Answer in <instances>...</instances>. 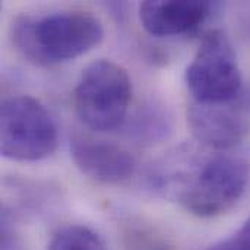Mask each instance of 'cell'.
I'll return each instance as SVG.
<instances>
[{"instance_id":"1","label":"cell","mask_w":250,"mask_h":250,"mask_svg":"<svg viewBox=\"0 0 250 250\" xmlns=\"http://www.w3.org/2000/svg\"><path fill=\"white\" fill-rule=\"evenodd\" d=\"M104 38L103 23L83 10H62L42 16H19L12 23V41L31 63L51 66L83 56Z\"/></svg>"},{"instance_id":"2","label":"cell","mask_w":250,"mask_h":250,"mask_svg":"<svg viewBox=\"0 0 250 250\" xmlns=\"http://www.w3.org/2000/svg\"><path fill=\"white\" fill-rule=\"evenodd\" d=\"M132 100V81L127 70L105 59L89 63L73 91L75 111L85 126L97 132L119 127Z\"/></svg>"},{"instance_id":"3","label":"cell","mask_w":250,"mask_h":250,"mask_svg":"<svg viewBox=\"0 0 250 250\" xmlns=\"http://www.w3.org/2000/svg\"><path fill=\"white\" fill-rule=\"evenodd\" d=\"M57 127L47 108L29 95L6 98L0 110V151L12 161L34 163L57 148Z\"/></svg>"},{"instance_id":"4","label":"cell","mask_w":250,"mask_h":250,"mask_svg":"<svg viewBox=\"0 0 250 250\" xmlns=\"http://www.w3.org/2000/svg\"><path fill=\"white\" fill-rule=\"evenodd\" d=\"M249 176V166L243 160L215 155L188 177L180 188L179 202L196 217H218L242 199Z\"/></svg>"},{"instance_id":"5","label":"cell","mask_w":250,"mask_h":250,"mask_svg":"<svg viewBox=\"0 0 250 250\" xmlns=\"http://www.w3.org/2000/svg\"><path fill=\"white\" fill-rule=\"evenodd\" d=\"M186 85L196 103L229 104L242 92V72L230 38L209 31L186 69Z\"/></svg>"},{"instance_id":"6","label":"cell","mask_w":250,"mask_h":250,"mask_svg":"<svg viewBox=\"0 0 250 250\" xmlns=\"http://www.w3.org/2000/svg\"><path fill=\"white\" fill-rule=\"evenodd\" d=\"M70 154L76 167L100 183H122L132 177L136 168V161L126 148L89 135H73Z\"/></svg>"},{"instance_id":"7","label":"cell","mask_w":250,"mask_h":250,"mask_svg":"<svg viewBox=\"0 0 250 250\" xmlns=\"http://www.w3.org/2000/svg\"><path fill=\"white\" fill-rule=\"evenodd\" d=\"M188 123L192 135L214 149H231L239 145L248 123L240 110L229 104H192L188 110Z\"/></svg>"},{"instance_id":"8","label":"cell","mask_w":250,"mask_h":250,"mask_svg":"<svg viewBox=\"0 0 250 250\" xmlns=\"http://www.w3.org/2000/svg\"><path fill=\"white\" fill-rule=\"evenodd\" d=\"M211 1H164L149 0L139 6L144 29L154 37H174L192 34L201 28L212 13Z\"/></svg>"},{"instance_id":"9","label":"cell","mask_w":250,"mask_h":250,"mask_svg":"<svg viewBox=\"0 0 250 250\" xmlns=\"http://www.w3.org/2000/svg\"><path fill=\"white\" fill-rule=\"evenodd\" d=\"M47 250H107V246L103 237L91 227L67 224L53 233Z\"/></svg>"},{"instance_id":"10","label":"cell","mask_w":250,"mask_h":250,"mask_svg":"<svg viewBox=\"0 0 250 250\" xmlns=\"http://www.w3.org/2000/svg\"><path fill=\"white\" fill-rule=\"evenodd\" d=\"M207 250H250V217L236 233L217 242Z\"/></svg>"}]
</instances>
